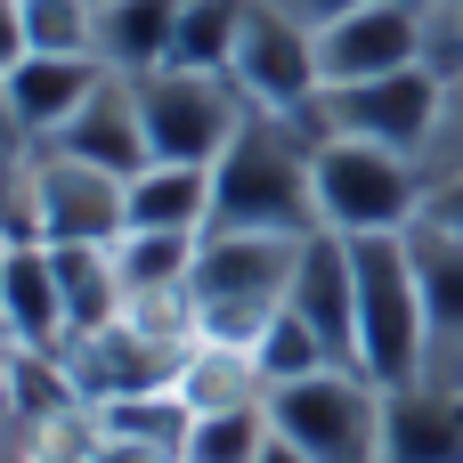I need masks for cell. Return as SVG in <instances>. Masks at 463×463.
Wrapping results in <instances>:
<instances>
[{"label":"cell","mask_w":463,"mask_h":463,"mask_svg":"<svg viewBox=\"0 0 463 463\" xmlns=\"http://www.w3.org/2000/svg\"><path fill=\"white\" fill-rule=\"evenodd\" d=\"M293 122L309 138H366V146H391V155L423 163L439 122H448V73L439 65H407V73H383V81H334Z\"/></svg>","instance_id":"3"},{"label":"cell","mask_w":463,"mask_h":463,"mask_svg":"<svg viewBox=\"0 0 463 463\" xmlns=\"http://www.w3.org/2000/svg\"><path fill=\"white\" fill-rule=\"evenodd\" d=\"M16 57H33V33H24V0H0V73H8Z\"/></svg>","instance_id":"31"},{"label":"cell","mask_w":463,"mask_h":463,"mask_svg":"<svg viewBox=\"0 0 463 463\" xmlns=\"http://www.w3.org/2000/svg\"><path fill=\"white\" fill-rule=\"evenodd\" d=\"M0 342L49 350V358L73 350L65 293H57V260H49L41 236H8V244H0Z\"/></svg>","instance_id":"13"},{"label":"cell","mask_w":463,"mask_h":463,"mask_svg":"<svg viewBox=\"0 0 463 463\" xmlns=\"http://www.w3.org/2000/svg\"><path fill=\"white\" fill-rule=\"evenodd\" d=\"M0 138H16V122H8V73H0ZM24 146V138H16Z\"/></svg>","instance_id":"32"},{"label":"cell","mask_w":463,"mask_h":463,"mask_svg":"<svg viewBox=\"0 0 463 463\" xmlns=\"http://www.w3.org/2000/svg\"><path fill=\"white\" fill-rule=\"evenodd\" d=\"M383 383H366L358 366H326L309 383H277L269 391V423L293 456L309 463H383Z\"/></svg>","instance_id":"6"},{"label":"cell","mask_w":463,"mask_h":463,"mask_svg":"<svg viewBox=\"0 0 463 463\" xmlns=\"http://www.w3.org/2000/svg\"><path fill=\"white\" fill-rule=\"evenodd\" d=\"M269 439H277L269 399H260V407H220V415H195V423H187L179 463H260Z\"/></svg>","instance_id":"25"},{"label":"cell","mask_w":463,"mask_h":463,"mask_svg":"<svg viewBox=\"0 0 463 463\" xmlns=\"http://www.w3.org/2000/svg\"><path fill=\"white\" fill-rule=\"evenodd\" d=\"M179 8L187 0H98V57H106V73L138 81V73L171 65Z\"/></svg>","instance_id":"18"},{"label":"cell","mask_w":463,"mask_h":463,"mask_svg":"<svg viewBox=\"0 0 463 463\" xmlns=\"http://www.w3.org/2000/svg\"><path fill=\"white\" fill-rule=\"evenodd\" d=\"M171 391H179L195 415H220V407H260V399H269V383H260L252 350H236V342H195Z\"/></svg>","instance_id":"21"},{"label":"cell","mask_w":463,"mask_h":463,"mask_svg":"<svg viewBox=\"0 0 463 463\" xmlns=\"http://www.w3.org/2000/svg\"><path fill=\"white\" fill-rule=\"evenodd\" d=\"M285 309H301L326 334V350L342 366H358V252H350V236H334V228L301 236V269H293Z\"/></svg>","instance_id":"14"},{"label":"cell","mask_w":463,"mask_h":463,"mask_svg":"<svg viewBox=\"0 0 463 463\" xmlns=\"http://www.w3.org/2000/svg\"><path fill=\"white\" fill-rule=\"evenodd\" d=\"M383 463H463V391H391L383 399Z\"/></svg>","instance_id":"17"},{"label":"cell","mask_w":463,"mask_h":463,"mask_svg":"<svg viewBox=\"0 0 463 463\" xmlns=\"http://www.w3.org/2000/svg\"><path fill=\"white\" fill-rule=\"evenodd\" d=\"M244 24H252V0H187V8H179V41H171V65L228 73Z\"/></svg>","instance_id":"22"},{"label":"cell","mask_w":463,"mask_h":463,"mask_svg":"<svg viewBox=\"0 0 463 463\" xmlns=\"http://www.w3.org/2000/svg\"><path fill=\"white\" fill-rule=\"evenodd\" d=\"M358 252V374L383 391L423 383V285L407 236H350Z\"/></svg>","instance_id":"5"},{"label":"cell","mask_w":463,"mask_h":463,"mask_svg":"<svg viewBox=\"0 0 463 463\" xmlns=\"http://www.w3.org/2000/svg\"><path fill=\"white\" fill-rule=\"evenodd\" d=\"M130 228V179L57 155V146H24V236L41 244H122Z\"/></svg>","instance_id":"8"},{"label":"cell","mask_w":463,"mask_h":463,"mask_svg":"<svg viewBox=\"0 0 463 463\" xmlns=\"http://www.w3.org/2000/svg\"><path fill=\"white\" fill-rule=\"evenodd\" d=\"M260 8H277V16H293V24H309V33H326L334 16H350V8H366V0H260Z\"/></svg>","instance_id":"30"},{"label":"cell","mask_w":463,"mask_h":463,"mask_svg":"<svg viewBox=\"0 0 463 463\" xmlns=\"http://www.w3.org/2000/svg\"><path fill=\"white\" fill-rule=\"evenodd\" d=\"M293 269H301V236L212 228V236L195 244V277H187L203 342H236V350H252V342H260V326L285 309Z\"/></svg>","instance_id":"2"},{"label":"cell","mask_w":463,"mask_h":463,"mask_svg":"<svg viewBox=\"0 0 463 463\" xmlns=\"http://www.w3.org/2000/svg\"><path fill=\"white\" fill-rule=\"evenodd\" d=\"M106 90V57L98 49H33L8 65V122L24 146H49L90 98Z\"/></svg>","instance_id":"11"},{"label":"cell","mask_w":463,"mask_h":463,"mask_svg":"<svg viewBox=\"0 0 463 463\" xmlns=\"http://www.w3.org/2000/svg\"><path fill=\"white\" fill-rule=\"evenodd\" d=\"M407 252H415V285H423V383L463 391V244L448 228L415 220Z\"/></svg>","instance_id":"12"},{"label":"cell","mask_w":463,"mask_h":463,"mask_svg":"<svg viewBox=\"0 0 463 463\" xmlns=\"http://www.w3.org/2000/svg\"><path fill=\"white\" fill-rule=\"evenodd\" d=\"M228 81L252 98V114H301V106L326 90V73H317V33L252 0V24H244V41H236Z\"/></svg>","instance_id":"10"},{"label":"cell","mask_w":463,"mask_h":463,"mask_svg":"<svg viewBox=\"0 0 463 463\" xmlns=\"http://www.w3.org/2000/svg\"><path fill=\"white\" fill-rule=\"evenodd\" d=\"M49 146H57V155H81V163H98V171H114V179H138V171L155 163L146 122H138V90H130L122 73H106V90H98Z\"/></svg>","instance_id":"16"},{"label":"cell","mask_w":463,"mask_h":463,"mask_svg":"<svg viewBox=\"0 0 463 463\" xmlns=\"http://www.w3.org/2000/svg\"><path fill=\"white\" fill-rule=\"evenodd\" d=\"M195 244L203 236H163V228H122L114 244V269H122V293H171L195 277Z\"/></svg>","instance_id":"23"},{"label":"cell","mask_w":463,"mask_h":463,"mask_svg":"<svg viewBox=\"0 0 463 463\" xmlns=\"http://www.w3.org/2000/svg\"><path fill=\"white\" fill-rule=\"evenodd\" d=\"M252 366H260V383L277 391V383H309V374H326V366H342V358L326 350V334H317L301 309H277V317L260 326V342H252Z\"/></svg>","instance_id":"24"},{"label":"cell","mask_w":463,"mask_h":463,"mask_svg":"<svg viewBox=\"0 0 463 463\" xmlns=\"http://www.w3.org/2000/svg\"><path fill=\"white\" fill-rule=\"evenodd\" d=\"M130 228L212 236V171L203 163H146L130 179Z\"/></svg>","instance_id":"19"},{"label":"cell","mask_w":463,"mask_h":463,"mask_svg":"<svg viewBox=\"0 0 463 463\" xmlns=\"http://www.w3.org/2000/svg\"><path fill=\"white\" fill-rule=\"evenodd\" d=\"M49 260H57V293H65V326H73V342L81 334H106L114 317H122V269H114V244H49Z\"/></svg>","instance_id":"20"},{"label":"cell","mask_w":463,"mask_h":463,"mask_svg":"<svg viewBox=\"0 0 463 463\" xmlns=\"http://www.w3.org/2000/svg\"><path fill=\"white\" fill-rule=\"evenodd\" d=\"M0 358H8V342H0Z\"/></svg>","instance_id":"34"},{"label":"cell","mask_w":463,"mask_h":463,"mask_svg":"<svg viewBox=\"0 0 463 463\" xmlns=\"http://www.w3.org/2000/svg\"><path fill=\"white\" fill-rule=\"evenodd\" d=\"M431 203V171L415 155L366 138H317V220L334 236H407Z\"/></svg>","instance_id":"4"},{"label":"cell","mask_w":463,"mask_h":463,"mask_svg":"<svg viewBox=\"0 0 463 463\" xmlns=\"http://www.w3.org/2000/svg\"><path fill=\"white\" fill-rule=\"evenodd\" d=\"M407 65H431L423 0H366V8H350V16H334L317 33L326 90L334 81H383V73H407Z\"/></svg>","instance_id":"9"},{"label":"cell","mask_w":463,"mask_h":463,"mask_svg":"<svg viewBox=\"0 0 463 463\" xmlns=\"http://www.w3.org/2000/svg\"><path fill=\"white\" fill-rule=\"evenodd\" d=\"M33 49H98V0H24Z\"/></svg>","instance_id":"26"},{"label":"cell","mask_w":463,"mask_h":463,"mask_svg":"<svg viewBox=\"0 0 463 463\" xmlns=\"http://www.w3.org/2000/svg\"><path fill=\"white\" fill-rule=\"evenodd\" d=\"M423 220H431V228H448V236L463 244V171L431 179V203H423Z\"/></svg>","instance_id":"29"},{"label":"cell","mask_w":463,"mask_h":463,"mask_svg":"<svg viewBox=\"0 0 463 463\" xmlns=\"http://www.w3.org/2000/svg\"><path fill=\"white\" fill-rule=\"evenodd\" d=\"M260 463H309V456H293L285 439H269V456H260Z\"/></svg>","instance_id":"33"},{"label":"cell","mask_w":463,"mask_h":463,"mask_svg":"<svg viewBox=\"0 0 463 463\" xmlns=\"http://www.w3.org/2000/svg\"><path fill=\"white\" fill-rule=\"evenodd\" d=\"M138 90V122H146V146L155 163H220L236 146V130L252 122V98L228 81V73H195V65H155L130 81Z\"/></svg>","instance_id":"7"},{"label":"cell","mask_w":463,"mask_h":463,"mask_svg":"<svg viewBox=\"0 0 463 463\" xmlns=\"http://www.w3.org/2000/svg\"><path fill=\"white\" fill-rule=\"evenodd\" d=\"M65 366H73V383H81V399L90 407H106V399H138V391H171L179 383V366H187V350H171V342H146L138 326H106V334H81L73 350H65Z\"/></svg>","instance_id":"15"},{"label":"cell","mask_w":463,"mask_h":463,"mask_svg":"<svg viewBox=\"0 0 463 463\" xmlns=\"http://www.w3.org/2000/svg\"><path fill=\"white\" fill-rule=\"evenodd\" d=\"M212 228L252 236H317V138L293 114H252L236 146L212 163Z\"/></svg>","instance_id":"1"},{"label":"cell","mask_w":463,"mask_h":463,"mask_svg":"<svg viewBox=\"0 0 463 463\" xmlns=\"http://www.w3.org/2000/svg\"><path fill=\"white\" fill-rule=\"evenodd\" d=\"M423 24H431V65L463 81V0H423Z\"/></svg>","instance_id":"27"},{"label":"cell","mask_w":463,"mask_h":463,"mask_svg":"<svg viewBox=\"0 0 463 463\" xmlns=\"http://www.w3.org/2000/svg\"><path fill=\"white\" fill-rule=\"evenodd\" d=\"M423 171H431V179H448V171H463V81H448V122H439V138H431Z\"/></svg>","instance_id":"28"}]
</instances>
